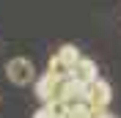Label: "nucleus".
<instances>
[{
  "instance_id": "f257e3e1",
  "label": "nucleus",
  "mask_w": 121,
  "mask_h": 118,
  "mask_svg": "<svg viewBox=\"0 0 121 118\" xmlns=\"http://www.w3.org/2000/svg\"><path fill=\"white\" fill-rule=\"evenodd\" d=\"M113 99V91L107 85L105 80H94L91 85H85V104H88L91 110H107V104Z\"/></svg>"
},
{
  "instance_id": "f03ea898",
  "label": "nucleus",
  "mask_w": 121,
  "mask_h": 118,
  "mask_svg": "<svg viewBox=\"0 0 121 118\" xmlns=\"http://www.w3.org/2000/svg\"><path fill=\"white\" fill-rule=\"evenodd\" d=\"M66 80L69 77H52V74H44V77H39L36 82V96L41 102H50V99H60L63 96V88H66Z\"/></svg>"
},
{
  "instance_id": "7ed1b4c3",
  "label": "nucleus",
  "mask_w": 121,
  "mask_h": 118,
  "mask_svg": "<svg viewBox=\"0 0 121 118\" xmlns=\"http://www.w3.org/2000/svg\"><path fill=\"white\" fill-rule=\"evenodd\" d=\"M8 80L14 82V85H28L33 77H36V72H33V63H30L28 58H11L8 60Z\"/></svg>"
},
{
  "instance_id": "20e7f679",
  "label": "nucleus",
  "mask_w": 121,
  "mask_h": 118,
  "mask_svg": "<svg viewBox=\"0 0 121 118\" xmlns=\"http://www.w3.org/2000/svg\"><path fill=\"white\" fill-rule=\"evenodd\" d=\"M69 80L77 82V85H83V88L91 85V82L96 80V63L91 58H80L74 66H72V72H69Z\"/></svg>"
},
{
  "instance_id": "39448f33",
  "label": "nucleus",
  "mask_w": 121,
  "mask_h": 118,
  "mask_svg": "<svg viewBox=\"0 0 121 118\" xmlns=\"http://www.w3.org/2000/svg\"><path fill=\"white\" fill-rule=\"evenodd\" d=\"M58 58L63 60V63H66L69 69H72V66H74V63H77V60L83 58V55H80V50H77L74 44H63V47H60V50H58Z\"/></svg>"
},
{
  "instance_id": "423d86ee",
  "label": "nucleus",
  "mask_w": 121,
  "mask_h": 118,
  "mask_svg": "<svg viewBox=\"0 0 121 118\" xmlns=\"http://www.w3.org/2000/svg\"><path fill=\"white\" fill-rule=\"evenodd\" d=\"M69 72H72V69H69L58 55L50 58V63H47V74H52V77H60V80H63V77H69Z\"/></svg>"
},
{
  "instance_id": "0eeeda50",
  "label": "nucleus",
  "mask_w": 121,
  "mask_h": 118,
  "mask_svg": "<svg viewBox=\"0 0 121 118\" xmlns=\"http://www.w3.org/2000/svg\"><path fill=\"white\" fill-rule=\"evenodd\" d=\"M44 107H47V113L52 118H66V113H69V107H66L63 99H50V102H44Z\"/></svg>"
},
{
  "instance_id": "6e6552de",
  "label": "nucleus",
  "mask_w": 121,
  "mask_h": 118,
  "mask_svg": "<svg viewBox=\"0 0 121 118\" xmlns=\"http://www.w3.org/2000/svg\"><path fill=\"white\" fill-rule=\"evenodd\" d=\"M94 115V110H91L88 104H77V107H69L66 118H91Z\"/></svg>"
},
{
  "instance_id": "1a4fd4ad",
  "label": "nucleus",
  "mask_w": 121,
  "mask_h": 118,
  "mask_svg": "<svg viewBox=\"0 0 121 118\" xmlns=\"http://www.w3.org/2000/svg\"><path fill=\"white\" fill-rule=\"evenodd\" d=\"M33 118H52V115L47 113V107H41V110H36V115H33Z\"/></svg>"
}]
</instances>
